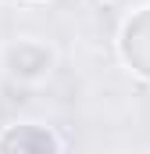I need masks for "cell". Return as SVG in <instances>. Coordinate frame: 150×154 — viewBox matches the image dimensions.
I'll use <instances>...</instances> for the list:
<instances>
[{
  "label": "cell",
  "mask_w": 150,
  "mask_h": 154,
  "mask_svg": "<svg viewBox=\"0 0 150 154\" xmlns=\"http://www.w3.org/2000/svg\"><path fill=\"white\" fill-rule=\"evenodd\" d=\"M54 50L43 43V39H14L11 47H4V68L7 75L18 79V82H43V79L54 72Z\"/></svg>",
  "instance_id": "obj_2"
},
{
  "label": "cell",
  "mask_w": 150,
  "mask_h": 154,
  "mask_svg": "<svg viewBox=\"0 0 150 154\" xmlns=\"http://www.w3.org/2000/svg\"><path fill=\"white\" fill-rule=\"evenodd\" d=\"M114 50L136 79L150 82V4H140L132 14L122 18Z\"/></svg>",
  "instance_id": "obj_1"
},
{
  "label": "cell",
  "mask_w": 150,
  "mask_h": 154,
  "mask_svg": "<svg viewBox=\"0 0 150 154\" xmlns=\"http://www.w3.org/2000/svg\"><path fill=\"white\" fill-rule=\"evenodd\" d=\"M25 4H46V0H25Z\"/></svg>",
  "instance_id": "obj_4"
},
{
  "label": "cell",
  "mask_w": 150,
  "mask_h": 154,
  "mask_svg": "<svg viewBox=\"0 0 150 154\" xmlns=\"http://www.w3.org/2000/svg\"><path fill=\"white\" fill-rule=\"evenodd\" d=\"M100 4H114V0H100Z\"/></svg>",
  "instance_id": "obj_5"
},
{
  "label": "cell",
  "mask_w": 150,
  "mask_h": 154,
  "mask_svg": "<svg viewBox=\"0 0 150 154\" xmlns=\"http://www.w3.org/2000/svg\"><path fill=\"white\" fill-rule=\"evenodd\" d=\"M64 140L43 122H14L0 129V154H57Z\"/></svg>",
  "instance_id": "obj_3"
}]
</instances>
